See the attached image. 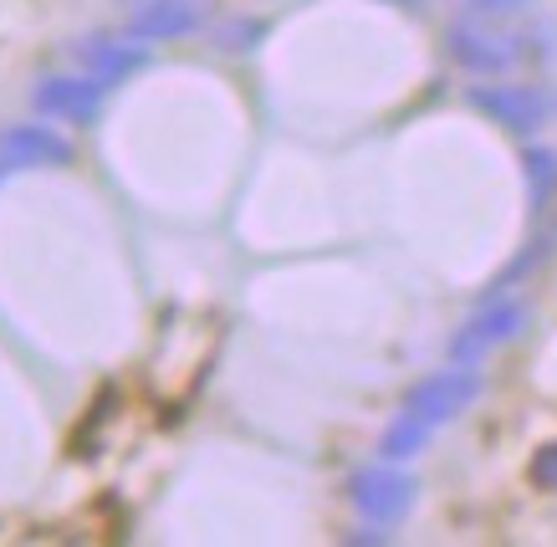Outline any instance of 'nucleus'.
<instances>
[{"instance_id": "nucleus-4", "label": "nucleus", "mask_w": 557, "mask_h": 547, "mask_svg": "<svg viewBox=\"0 0 557 547\" xmlns=\"http://www.w3.org/2000/svg\"><path fill=\"white\" fill-rule=\"evenodd\" d=\"M72 159V144L62 134H51L41 123H21L11 134H0V179L21 170H57Z\"/></svg>"}, {"instance_id": "nucleus-10", "label": "nucleus", "mask_w": 557, "mask_h": 547, "mask_svg": "<svg viewBox=\"0 0 557 547\" xmlns=\"http://www.w3.org/2000/svg\"><path fill=\"white\" fill-rule=\"evenodd\" d=\"M527 189H532V210H547L557 195V154L553 149H527Z\"/></svg>"}, {"instance_id": "nucleus-1", "label": "nucleus", "mask_w": 557, "mask_h": 547, "mask_svg": "<svg viewBox=\"0 0 557 547\" xmlns=\"http://www.w3.org/2000/svg\"><path fill=\"white\" fill-rule=\"evenodd\" d=\"M475 394H481V378H475L471 369H445V374H430L424 384H414L405 399V410H399V420L384 430V445H379L384 461L420 456L424 440H430L440 425H450Z\"/></svg>"}, {"instance_id": "nucleus-3", "label": "nucleus", "mask_w": 557, "mask_h": 547, "mask_svg": "<svg viewBox=\"0 0 557 547\" xmlns=\"http://www.w3.org/2000/svg\"><path fill=\"white\" fill-rule=\"evenodd\" d=\"M471 108H481L491 123H502L511 134H532L553 113V98L527 83H502V87H471Z\"/></svg>"}, {"instance_id": "nucleus-8", "label": "nucleus", "mask_w": 557, "mask_h": 547, "mask_svg": "<svg viewBox=\"0 0 557 547\" xmlns=\"http://www.w3.org/2000/svg\"><path fill=\"white\" fill-rule=\"evenodd\" d=\"M102 92H108L102 77H47V83L36 87V108L57 113V119L87 123L102 108Z\"/></svg>"}, {"instance_id": "nucleus-11", "label": "nucleus", "mask_w": 557, "mask_h": 547, "mask_svg": "<svg viewBox=\"0 0 557 547\" xmlns=\"http://www.w3.org/2000/svg\"><path fill=\"white\" fill-rule=\"evenodd\" d=\"M460 11H471V16H486V21H502V16H522L532 11L537 0H456Z\"/></svg>"}, {"instance_id": "nucleus-12", "label": "nucleus", "mask_w": 557, "mask_h": 547, "mask_svg": "<svg viewBox=\"0 0 557 547\" xmlns=\"http://www.w3.org/2000/svg\"><path fill=\"white\" fill-rule=\"evenodd\" d=\"M527 476H532V486H537V492H557V440L542 445L537 456H532Z\"/></svg>"}, {"instance_id": "nucleus-6", "label": "nucleus", "mask_w": 557, "mask_h": 547, "mask_svg": "<svg viewBox=\"0 0 557 547\" xmlns=\"http://www.w3.org/2000/svg\"><path fill=\"white\" fill-rule=\"evenodd\" d=\"M527 323V302H502V308H486L481 318H471V323L460 327V338H456V363H475V359H486L491 348H502L507 338H517Z\"/></svg>"}, {"instance_id": "nucleus-7", "label": "nucleus", "mask_w": 557, "mask_h": 547, "mask_svg": "<svg viewBox=\"0 0 557 547\" xmlns=\"http://www.w3.org/2000/svg\"><path fill=\"white\" fill-rule=\"evenodd\" d=\"M205 21V0H144L128 16L134 41H164V36H185Z\"/></svg>"}, {"instance_id": "nucleus-5", "label": "nucleus", "mask_w": 557, "mask_h": 547, "mask_svg": "<svg viewBox=\"0 0 557 547\" xmlns=\"http://www.w3.org/2000/svg\"><path fill=\"white\" fill-rule=\"evenodd\" d=\"M354 507L373 522H399L414 507V481L405 471H394V461H388V471H363V476H354Z\"/></svg>"}, {"instance_id": "nucleus-9", "label": "nucleus", "mask_w": 557, "mask_h": 547, "mask_svg": "<svg viewBox=\"0 0 557 547\" xmlns=\"http://www.w3.org/2000/svg\"><path fill=\"white\" fill-rule=\"evenodd\" d=\"M83 62H87V72H92V77H102V83H119L123 72L144 67L149 57H144V47H134V41H87Z\"/></svg>"}, {"instance_id": "nucleus-2", "label": "nucleus", "mask_w": 557, "mask_h": 547, "mask_svg": "<svg viewBox=\"0 0 557 547\" xmlns=\"http://www.w3.org/2000/svg\"><path fill=\"white\" fill-rule=\"evenodd\" d=\"M445 41H450V57H456L460 67H471V72H507V67H517V62L527 57V36L502 32V26H491L486 16L450 26Z\"/></svg>"}]
</instances>
